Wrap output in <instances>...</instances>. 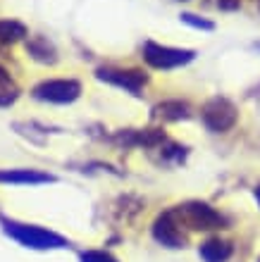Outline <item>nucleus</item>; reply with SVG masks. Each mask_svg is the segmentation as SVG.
<instances>
[{"instance_id":"obj_1","label":"nucleus","mask_w":260,"mask_h":262,"mask_svg":"<svg viewBox=\"0 0 260 262\" xmlns=\"http://www.w3.org/2000/svg\"><path fill=\"white\" fill-rule=\"evenodd\" d=\"M172 214L177 217V222L182 227L191 229V231H212V229H225L227 227V220L217 212V210H212L210 205L198 203V200L177 205L172 210Z\"/></svg>"},{"instance_id":"obj_2","label":"nucleus","mask_w":260,"mask_h":262,"mask_svg":"<svg viewBox=\"0 0 260 262\" xmlns=\"http://www.w3.org/2000/svg\"><path fill=\"white\" fill-rule=\"evenodd\" d=\"M5 227V234L12 236L14 241H19L27 248H36V250H48V248H65L67 241L60 234L48 231V229L34 227V224H19V222H7L0 220Z\"/></svg>"},{"instance_id":"obj_3","label":"nucleus","mask_w":260,"mask_h":262,"mask_svg":"<svg viewBox=\"0 0 260 262\" xmlns=\"http://www.w3.org/2000/svg\"><path fill=\"white\" fill-rule=\"evenodd\" d=\"M201 117H203V124H206L210 131H215V134H225V131H229L234 124H236L239 112H236V107H234L232 100L217 96V98H210V100L203 105Z\"/></svg>"},{"instance_id":"obj_4","label":"nucleus","mask_w":260,"mask_h":262,"mask_svg":"<svg viewBox=\"0 0 260 262\" xmlns=\"http://www.w3.org/2000/svg\"><path fill=\"white\" fill-rule=\"evenodd\" d=\"M196 57L193 50H182V48H167L160 43H144V60L155 69H174L182 64H189Z\"/></svg>"},{"instance_id":"obj_5","label":"nucleus","mask_w":260,"mask_h":262,"mask_svg":"<svg viewBox=\"0 0 260 262\" xmlns=\"http://www.w3.org/2000/svg\"><path fill=\"white\" fill-rule=\"evenodd\" d=\"M31 93L36 100H46V103H72L82 96V83L74 79H50V81H41Z\"/></svg>"},{"instance_id":"obj_6","label":"nucleus","mask_w":260,"mask_h":262,"mask_svg":"<svg viewBox=\"0 0 260 262\" xmlns=\"http://www.w3.org/2000/svg\"><path fill=\"white\" fill-rule=\"evenodd\" d=\"M153 238L157 243L167 246V248H184L186 246V236L182 234V224L172 214V210L163 212L153 222Z\"/></svg>"},{"instance_id":"obj_7","label":"nucleus","mask_w":260,"mask_h":262,"mask_svg":"<svg viewBox=\"0 0 260 262\" xmlns=\"http://www.w3.org/2000/svg\"><path fill=\"white\" fill-rule=\"evenodd\" d=\"M96 76L101 81H108V83H115L119 89L129 91V93H138L148 83V76L138 69H98Z\"/></svg>"},{"instance_id":"obj_8","label":"nucleus","mask_w":260,"mask_h":262,"mask_svg":"<svg viewBox=\"0 0 260 262\" xmlns=\"http://www.w3.org/2000/svg\"><path fill=\"white\" fill-rule=\"evenodd\" d=\"M55 177L38 169H0V184H14V186H36V184H50Z\"/></svg>"},{"instance_id":"obj_9","label":"nucleus","mask_w":260,"mask_h":262,"mask_svg":"<svg viewBox=\"0 0 260 262\" xmlns=\"http://www.w3.org/2000/svg\"><path fill=\"white\" fill-rule=\"evenodd\" d=\"M117 141L124 145H146V148H153V145L163 143L165 134L160 129H141V131L129 129V131H124V134H119Z\"/></svg>"},{"instance_id":"obj_10","label":"nucleus","mask_w":260,"mask_h":262,"mask_svg":"<svg viewBox=\"0 0 260 262\" xmlns=\"http://www.w3.org/2000/svg\"><path fill=\"white\" fill-rule=\"evenodd\" d=\"M27 50H29V55L34 57V60H38V62L53 64L55 60H57V53H55L53 43H50L48 38H43V36H31L27 41Z\"/></svg>"},{"instance_id":"obj_11","label":"nucleus","mask_w":260,"mask_h":262,"mask_svg":"<svg viewBox=\"0 0 260 262\" xmlns=\"http://www.w3.org/2000/svg\"><path fill=\"white\" fill-rule=\"evenodd\" d=\"M201 257L206 262H227L232 257V246L219 238H210L201 246Z\"/></svg>"},{"instance_id":"obj_12","label":"nucleus","mask_w":260,"mask_h":262,"mask_svg":"<svg viewBox=\"0 0 260 262\" xmlns=\"http://www.w3.org/2000/svg\"><path fill=\"white\" fill-rule=\"evenodd\" d=\"M155 117H163L167 122H177V119H186L191 112H189V105L182 103V100H165V103L155 105Z\"/></svg>"},{"instance_id":"obj_13","label":"nucleus","mask_w":260,"mask_h":262,"mask_svg":"<svg viewBox=\"0 0 260 262\" xmlns=\"http://www.w3.org/2000/svg\"><path fill=\"white\" fill-rule=\"evenodd\" d=\"M19 98V86L5 67H0V107H10Z\"/></svg>"},{"instance_id":"obj_14","label":"nucleus","mask_w":260,"mask_h":262,"mask_svg":"<svg viewBox=\"0 0 260 262\" xmlns=\"http://www.w3.org/2000/svg\"><path fill=\"white\" fill-rule=\"evenodd\" d=\"M27 36V27L14 19H0V43H17Z\"/></svg>"},{"instance_id":"obj_15","label":"nucleus","mask_w":260,"mask_h":262,"mask_svg":"<svg viewBox=\"0 0 260 262\" xmlns=\"http://www.w3.org/2000/svg\"><path fill=\"white\" fill-rule=\"evenodd\" d=\"M182 21L191 24L193 29H203V31H212V29H215V24H212V21L198 19V17H196V14H191V12H184V14H182Z\"/></svg>"},{"instance_id":"obj_16","label":"nucleus","mask_w":260,"mask_h":262,"mask_svg":"<svg viewBox=\"0 0 260 262\" xmlns=\"http://www.w3.org/2000/svg\"><path fill=\"white\" fill-rule=\"evenodd\" d=\"M82 262H117L110 253H103V250H86L82 255Z\"/></svg>"},{"instance_id":"obj_17","label":"nucleus","mask_w":260,"mask_h":262,"mask_svg":"<svg viewBox=\"0 0 260 262\" xmlns=\"http://www.w3.org/2000/svg\"><path fill=\"white\" fill-rule=\"evenodd\" d=\"M241 0H217V5L222 7V10H227V12H232V10H236L239 7Z\"/></svg>"},{"instance_id":"obj_18","label":"nucleus","mask_w":260,"mask_h":262,"mask_svg":"<svg viewBox=\"0 0 260 262\" xmlns=\"http://www.w3.org/2000/svg\"><path fill=\"white\" fill-rule=\"evenodd\" d=\"M255 200H258V205H260V186L255 188Z\"/></svg>"},{"instance_id":"obj_19","label":"nucleus","mask_w":260,"mask_h":262,"mask_svg":"<svg viewBox=\"0 0 260 262\" xmlns=\"http://www.w3.org/2000/svg\"><path fill=\"white\" fill-rule=\"evenodd\" d=\"M258 7H260V0H258Z\"/></svg>"}]
</instances>
